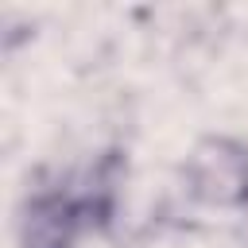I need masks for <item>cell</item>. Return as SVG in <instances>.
<instances>
[{"instance_id":"cell-2","label":"cell","mask_w":248,"mask_h":248,"mask_svg":"<svg viewBox=\"0 0 248 248\" xmlns=\"http://www.w3.org/2000/svg\"><path fill=\"white\" fill-rule=\"evenodd\" d=\"M167 213L178 225L244 217L248 213V143L229 132L202 136L178 167Z\"/></svg>"},{"instance_id":"cell-1","label":"cell","mask_w":248,"mask_h":248,"mask_svg":"<svg viewBox=\"0 0 248 248\" xmlns=\"http://www.w3.org/2000/svg\"><path fill=\"white\" fill-rule=\"evenodd\" d=\"M128 155L120 147L97 151L81 167L39 170L16 213L19 248H78L89 236H105L120 213V186Z\"/></svg>"}]
</instances>
